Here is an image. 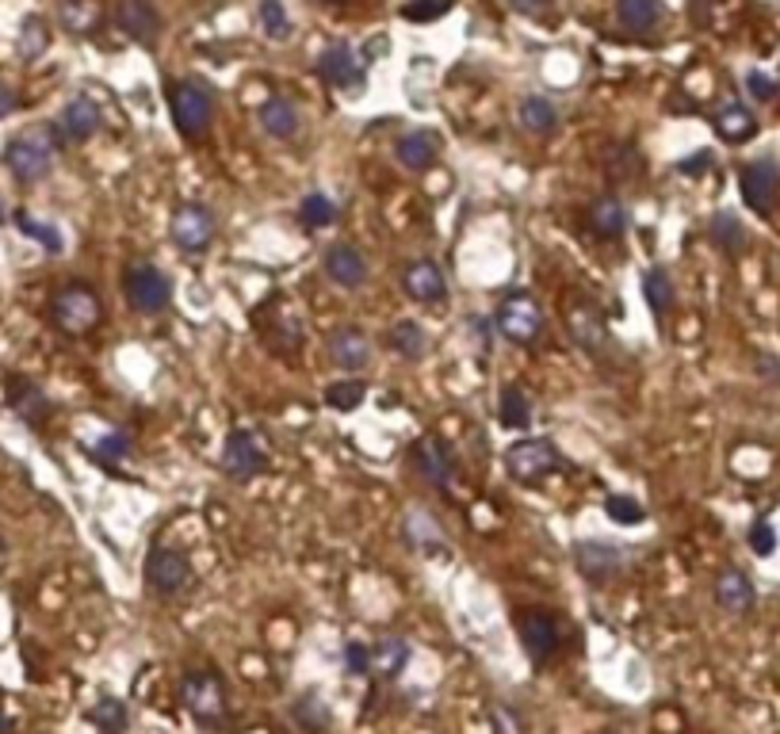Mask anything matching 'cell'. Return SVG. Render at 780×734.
Wrapping results in <instances>:
<instances>
[{
  "mask_svg": "<svg viewBox=\"0 0 780 734\" xmlns=\"http://www.w3.org/2000/svg\"><path fill=\"white\" fill-rule=\"evenodd\" d=\"M57 157V135L54 127H28L20 135L8 138L4 146V165L20 184H35L54 169Z\"/></svg>",
  "mask_w": 780,
  "mask_h": 734,
  "instance_id": "1",
  "label": "cell"
},
{
  "mask_svg": "<svg viewBox=\"0 0 780 734\" xmlns=\"http://www.w3.org/2000/svg\"><path fill=\"white\" fill-rule=\"evenodd\" d=\"M180 700H185V707L203 727H222L230 715L226 685H222V678L211 670H188L185 678H180Z\"/></svg>",
  "mask_w": 780,
  "mask_h": 734,
  "instance_id": "2",
  "label": "cell"
},
{
  "mask_svg": "<svg viewBox=\"0 0 780 734\" xmlns=\"http://www.w3.org/2000/svg\"><path fill=\"white\" fill-rule=\"evenodd\" d=\"M169 112H172V123L185 138H199L207 135L214 119V96L203 81H177L169 88Z\"/></svg>",
  "mask_w": 780,
  "mask_h": 734,
  "instance_id": "3",
  "label": "cell"
},
{
  "mask_svg": "<svg viewBox=\"0 0 780 734\" xmlns=\"http://www.w3.org/2000/svg\"><path fill=\"white\" fill-rule=\"evenodd\" d=\"M146 586L165 600L185 597L188 589L196 586L192 558H188L185 550H177V547H154L149 550V558H146Z\"/></svg>",
  "mask_w": 780,
  "mask_h": 734,
  "instance_id": "4",
  "label": "cell"
},
{
  "mask_svg": "<svg viewBox=\"0 0 780 734\" xmlns=\"http://www.w3.org/2000/svg\"><path fill=\"white\" fill-rule=\"evenodd\" d=\"M99 318H104V306H99L96 291L85 287V283H65L54 295V325L70 337L93 333Z\"/></svg>",
  "mask_w": 780,
  "mask_h": 734,
  "instance_id": "5",
  "label": "cell"
},
{
  "mask_svg": "<svg viewBox=\"0 0 780 734\" xmlns=\"http://www.w3.org/2000/svg\"><path fill=\"white\" fill-rule=\"evenodd\" d=\"M505 471L513 474V482L520 486H539L547 474L559 471V448L544 437H525L517 444H509L505 452Z\"/></svg>",
  "mask_w": 780,
  "mask_h": 734,
  "instance_id": "6",
  "label": "cell"
},
{
  "mask_svg": "<svg viewBox=\"0 0 780 734\" xmlns=\"http://www.w3.org/2000/svg\"><path fill=\"white\" fill-rule=\"evenodd\" d=\"M123 291H127V303L135 306L138 314H161V311H169V303H172V283H169V275H165L157 264H149V261H135L127 269V275H123Z\"/></svg>",
  "mask_w": 780,
  "mask_h": 734,
  "instance_id": "7",
  "label": "cell"
},
{
  "mask_svg": "<svg viewBox=\"0 0 780 734\" xmlns=\"http://www.w3.org/2000/svg\"><path fill=\"white\" fill-rule=\"evenodd\" d=\"M494 325L513 345H533L539 333H544V311H539V303L528 291H513V295H505L502 306H497Z\"/></svg>",
  "mask_w": 780,
  "mask_h": 734,
  "instance_id": "8",
  "label": "cell"
},
{
  "mask_svg": "<svg viewBox=\"0 0 780 734\" xmlns=\"http://www.w3.org/2000/svg\"><path fill=\"white\" fill-rule=\"evenodd\" d=\"M738 191H742V203L758 214H773L780 199V165L773 157H758V161H746L738 169Z\"/></svg>",
  "mask_w": 780,
  "mask_h": 734,
  "instance_id": "9",
  "label": "cell"
},
{
  "mask_svg": "<svg viewBox=\"0 0 780 734\" xmlns=\"http://www.w3.org/2000/svg\"><path fill=\"white\" fill-rule=\"evenodd\" d=\"M222 471L230 474L234 482H249L256 474L268 471V448L256 432L249 429H234L222 444Z\"/></svg>",
  "mask_w": 780,
  "mask_h": 734,
  "instance_id": "10",
  "label": "cell"
},
{
  "mask_svg": "<svg viewBox=\"0 0 780 734\" xmlns=\"http://www.w3.org/2000/svg\"><path fill=\"white\" fill-rule=\"evenodd\" d=\"M214 233H219V222H214L211 207H203V203L177 207V214H172V222H169V238L180 253H203V249H211Z\"/></svg>",
  "mask_w": 780,
  "mask_h": 734,
  "instance_id": "11",
  "label": "cell"
},
{
  "mask_svg": "<svg viewBox=\"0 0 780 734\" xmlns=\"http://www.w3.org/2000/svg\"><path fill=\"white\" fill-rule=\"evenodd\" d=\"M575 563H578V570H582L586 581L604 586V581L620 578V574L628 570L632 550L620 547V544H601V539H582V544H575Z\"/></svg>",
  "mask_w": 780,
  "mask_h": 734,
  "instance_id": "12",
  "label": "cell"
},
{
  "mask_svg": "<svg viewBox=\"0 0 780 734\" xmlns=\"http://www.w3.org/2000/svg\"><path fill=\"white\" fill-rule=\"evenodd\" d=\"M517 628H520V647H525V654L533 658L536 665H547L555 654H559L562 631H559V623H555L551 612H544V608L520 612Z\"/></svg>",
  "mask_w": 780,
  "mask_h": 734,
  "instance_id": "13",
  "label": "cell"
},
{
  "mask_svg": "<svg viewBox=\"0 0 780 734\" xmlns=\"http://www.w3.org/2000/svg\"><path fill=\"white\" fill-rule=\"evenodd\" d=\"M115 23H119L123 35H130L135 43L154 46L165 31V20L149 0H119L115 4Z\"/></svg>",
  "mask_w": 780,
  "mask_h": 734,
  "instance_id": "14",
  "label": "cell"
},
{
  "mask_svg": "<svg viewBox=\"0 0 780 734\" xmlns=\"http://www.w3.org/2000/svg\"><path fill=\"white\" fill-rule=\"evenodd\" d=\"M329 360H334L341 371H360V367L371 364V337L360 329V325H337L326 340Z\"/></svg>",
  "mask_w": 780,
  "mask_h": 734,
  "instance_id": "15",
  "label": "cell"
},
{
  "mask_svg": "<svg viewBox=\"0 0 780 734\" xmlns=\"http://www.w3.org/2000/svg\"><path fill=\"white\" fill-rule=\"evenodd\" d=\"M322 264H326L329 280L341 283V287H363L368 283V256L356 245H348V241H334L326 249V256H322Z\"/></svg>",
  "mask_w": 780,
  "mask_h": 734,
  "instance_id": "16",
  "label": "cell"
},
{
  "mask_svg": "<svg viewBox=\"0 0 780 734\" xmlns=\"http://www.w3.org/2000/svg\"><path fill=\"white\" fill-rule=\"evenodd\" d=\"M318 73L326 85L334 88H356L363 85V70L356 62V50L348 43H329L326 50L318 54Z\"/></svg>",
  "mask_w": 780,
  "mask_h": 734,
  "instance_id": "17",
  "label": "cell"
},
{
  "mask_svg": "<svg viewBox=\"0 0 780 734\" xmlns=\"http://www.w3.org/2000/svg\"><path fill=\"white\" fill-rule=\"evenodd\" d=\"M99 123H104V115H99V107L93 104V99L73 96L70 104L62 107V115H57V135L70 138V141H88L99 130Z\"/></svg>",
  "mask_w": 780,
  "mask_h": 734,
  "instance_id": "18",
  "label": "cell"
},
{
  "mask_svg": "<svg viewBox=\"0 0 780 734\" xmlns=\"http://www.w3.org/2000/svg\"><path fill=\"white\" fill-rule=\"evenodd\" d=\"M413 459H418V471L433 482L436 490H444L452 482V471H455V459L447 452V444L440 437H421L413 444Z\"/></svg>",
  "mask_w": 780,
  "mask_h": 734,
  "instance_id": "19",
  "label": "cell"
},
{
  "mask_svg": "<svg viewBox=\"0 0 780 734\" xmlns=\"http://www.w3.org/2000/svg\"><path fill=\"white\" fill-rule=\"evenodd\" d=\"M402 287H405V295H410L413 303H440V298L447 295L444 272H440L433 261H413V264H405Z\"/></svg>",
  "mask_w": 780,
  "mask_h": 734,
  "instance_id": "20",
  "label": "cell"
},
{
  "mask_svg": "<svg viewBox=\"0 0 780 734\" xmlns=\"http://www.w3.org/2000/svg\"><path fill=\"white\" fill-rule=\"evenodd\" d=\"M8 406H12L15 417H20V421H28L31 429H39V424H43L46 417H50L46 395L31 379H20V375H12V379H8Z\"/></svg>",
  "mask_w": 780,
  "mask_h": 734,
  "instance_id": "21",
  "label": "cell"
},
{
  "mask_svg": "<svg viewBox=\"0 0 780 734\" xmlns=\"http://www.w3.org/2000/svg\"><path fill=\"white\" fill-rule=\"evenodd\" d=\"M394 157L410 172H425V169H433L436 157H440V138L433 135V130H410V135L398 138Z\"/></svg>",
  "mask_w": 780,
  "mask_h": 734,
  "instance_id": "22",
  "label": "cell"
},
{
  "mask_svg": "<svg viewBox=\"0 0 780 734\" xmlns=\"http://www.w3.org/2000/svg\"><path fill=\"white\" fill-rule=\"evenodd\" d=\"M753 600H758V594H753V581L746 578L742 570H724L716 578V605L724 608V612H731V616H742V612H750L753 608Z\"/></svg>",
  "mask_w": 780,
  "mask_h": 734,
  "instance_id": "23",
  "label": "cell"
},
{
  "mask_svg": "<svg viewBox=\"0 0 780 734\" xmlns=\"http://www.w3.org/2000/svg\"><path fill=\"white\" fill-rule=\"evenodd\" d=\"M256 119H261V130L268 138L287 141V138H295V130H298V107L287 96H272V99H264L261 104Z\"/></svg>",
  "mask_w": 780,
  "mask_h": 734,
  "instance_id": "24",
  "label": "cell"
},
{
  "mask_svg": "<svg viewBox=\"0 0 780 734\" xmlns=\"http://www.w3.org/2000/svg\"><path fill=\"white\" fill-rule=\"evenodd\" d=\"M708 238L716 241L719 249H724L727 256H738L750 249V230L742 227V219H738L735 211H716L708 222Z\"/></svg>",
  "mask_w": 780,
  "mask_h": 734,
  "instance_id": "25",
  "label": "cell"
},
{
  "mask_svg": "<svg viewBox=\"0 0 780 734\" xmlns=\"http://www.w3.org/2000/svg\"><path fill=\"white\" fill-rule=\"evenodd\" d=\"M570 337H575V345L586 348V353H601L604 340H609L604 318L593 306H575V311H570Z\"/></svg>",
  "mask_w": 780,
  "mask_h": 734,
  "instance_id": "26",
  "label": "cell"
},
{
  "mask_svg": "<svg viewBox=\"0 0 780 734\" xmlns=\"http://www.w3.org/2000/svg\"><path fill=\"white\" fill-rule=\"evenodd\" d=\"M716 130H719V138H727V141H746V138L758 135V119H753V112L746 104L727 99V104L716 112Z\"/></svg>",
  "mask_w": 780,
  "mask_h": 734,
  "instance_id": "27",
  "label": "cell"
},
{
  "mask_svg": "<svg viewBox=\"0 0 780 734\" xmlns=\"http://www.w3.org/2000/svg\"><path fill=\"white\" fill-rule=\"evenodd\" d=\"M589 227L597 238H620L628 230V207L616 196H601L589 207Z\"/></svg>",
  "mask_w": 780,
  "mask_h": 734,
  "instance_id": "28",
  "label": "cell"
},
{
  "mask_svg": "<svg viewBox=\"0 0 780 734\" xmlns=\"http://www.w3.org/2000/svg\"><path fill=\"white\" fill-rule=\"evenodd\" d=\"M616 20L620 28L632 31V35H646V31L658 28L662 4L658 0H616Z\"/></svg>",
  "mask_w": 780,
  "mask_h": 734,
  "instance_id": "29",
  "label": "cell"
},
{
  "mask_svg": "<svg viewBox=\"0 0 780 734\" xmlns=\"http://www.w3.org/2000/svg\"><path fill=\"white\" fill-rule=\"evenodd\" d=\"M405 662H410V642L390 636L383 639L379 647H371V673L383 681H394L398 673L405 670Z\"/></svg>",
  "mask_w": 780,
  "mask_h": 734,
  "instance_id": "30",
  "label": "cell"
},
{
  "mask_svg": "<svg viewBox=\"0 0 780 734\" xmlns=\"http://www.w3.org/2000/svg\"><path fill=\"white\" fill-rule=\"evenodd\" d=\"M520 127L536 138L551 135V130L559 127V107H555L547 96H525L520 99Z\"/></svg>",
  "mask_w": 780,
  "mask_h": 734,
  "instance_id": "31",
  "label": "cell"
},
{
  "mask_svg": "<svg viewBox=\"0 0 780 734\" xmlns=\"http://www.w3.org/2000/svg\"><path fill=\"white\" fill-rule=\"evenodd\" d=\"M405 539H410L418 550L444 547V532L436 528V521L425 513V508H410V513H405Z\"/></svg>",
  "mask_w": 780,
  "mask_h": 734,
  "instance_id": "32",
  "label": "cell"
},
{
  "mask_svg": "<svg viewBox=\"0 0 780 734\" xmlns=\"http://www.w3.org/2000/svg\"><path fill=\"white\" fill-rule=\"evenodd\" d=\"M497 413H502V424H509V429H528V424H533V402H528L525 387L509 382V387L502 390Z\"/></svg>",
  "mask_w": 780,
  "mask_h": 734,
  "instance_id": "33",
  "label": "cell"
},
{
  "mask_svg": "<svg viewBox=\"0 0 780 734\" xmlns=\"http://www.w3.org/2000/svg\"><path fill=\"white\" fill-rule=\"evenodd\" d=\"M88 723H93L99 734H123L127 731V723H130L127 704L115 700V696H99L93 704V712H88Z\"/></svg>",
  "mask_w": 780,
  "mask_h": 734,
  "instance_id": "34",
  "label": "cell"
},
{
  "mask_svg": "<svg viewBox=\"0 0 780 734\" xmlns=\"http://www.w3.org/2000/svg\"><path fill=\"white\" fill-rule=\"evenodd\" d=\"M298 219H303L310 230H326L341 219V211H337V203L326 196V191H310V196H303V203H298Z\"/></svg>",
  "mask_w": 780,
  "mask_h": 734,
  "instance_id": "35",
  "label": "cell"
},
{
  "mask_svg": "<svg viewBox=\"0 0 780 734\" xmlns=\"http://www.w3.org/2000/svg\"><path fill=\"white\" fill-rule=\"evenodd\" d=\"M387 340H390V348H394L398 356H405V360H418L421 353L429 348V337H425V329H421L418 322H398L394 329L387 333Z\"/></svg>",
  "mask_w": 780,
  "mask_h": 734,
  "instance_id": "36",
  "label": "cell"
},
{
  "mask_svg": "<svg viewBox=\"0 0 780 734\" xmlns=\"http://www.w3.org/2000/svg\"><path fill=\"white\" fill-rule=\"evenodd\" d=\"M643 295H646V303H651L654 314L674 311V295H677V291H674V280H670V272L666 269H646Z\"/></svg>",
  "mask_w": 780,
  "mask_h": 734,
  "instance_id": "37",
  "label": "cell"
},
{
  "mask_svg": "<svg viewBox=\"0 0 780 734\" xmlns=\"http://www.w3.org/2000/svg\"><path fill=\"white\" fill-rule=\"evenodd\" d=\"M256 20H261V31L272 39V43H287L292 39V15L280 0H261L256 4Z\"/></svg>",
  "mask_w": 780,
  "mask_h": 734,
  "instance_id": "38",
  "label": "cell"
},
{
  "mask_svg": "<svg viewBox=\"0 0 780 734\" xmlns=\"http://www.w3.org/2000/svg\"><path fill=\"white\" fill-rule=\"evenodd\" d=\"M57 15H62V23L73 35H85V31H93L99 23V4L96 0H62Z\"/></svg>",
  "mask_w": 780,
  "mask_h": 734,
  "instance_id": "39",
  "label": "cell"
},
{
  "mask_svg": "<svg viewBox=\"0 0 780 734\" xmlns=\"http://www.w3.org/2000/svg\"><path fill=\"white\" fill-rule=\"evenodd\" d=\"M15 227L28 233L31 241H39V245H43L46 253H62V249H65L62 230H57L54 222H43V219H35V214L20 211V214H15Z\"/></svg>",
  "mask_w": 780,
  "mask_h": 734,
  "instance_id": "40",
  "label": "cell"
},
{
  "mask_svg": "<svg viewBox=\"0 0 780 734\" xmlns=\"http://www.w3.org/2000/svg\"><path fill=\"white\" fill-rule=\"evenodd\" d=\"M130 437L123 429H112V432H104V437L93 444V459L96 463H104V466H119L123 459H130Z\"/></svg>",
  "mask_w": 780,
  "mask_h": 734,
  "instance_id": "41",
  "label": "cell"
},
{
  "mask_svg": "<svg viewBox=\"0 0 780 734\" xmlns=\"http://www.w3.org/2000/svg\"><path fill=\"white\" fill-rule=\"evenodd\" d=\"M292 712H295V723H298V727H306L310 734H322V731L329 727V707L322 704V696H314V692L298 696Z\"/></svg>",
  "mask_w": 780,
  "mask_h": 734,
  "instance_id": "42",
  "label": "cell"
},
{
  "mask_svg": "<svg viewBox=\"0 0 780 734\" xmlns=\"http://www.w3.org/2000/svg\"><path fill=\"white\" fill-rule=\"evenodd\" d=\"M50 46V28H46V20L43 15H28L23 20V28H20V57L23 62H35L39 54Z\"/></svg>",
  "mask_w": 780,
  "mask_h": 734,
  "instance_id": "43",
  "label": "cell"
},
{
  "mask_svg": "<svg viewBox=\"0 0 780 734\" xmlns=\"http://www.w3.org/2000/svg\"><path fill=\"white\" fill-rule=\"evenodd\" d=\"M363 398H368V387H363L360 379H341V382H329V387H326V406H329V410L348 413V410H356Z\"/></svg>",
  "mask_w": 780,
  "mask_h": 734,
  "instance_id": "44",
  "label": "cell"
},
{
  "mask_svg": "<svg viewBox=\"0 0 780 734\" xmlns=\"http://www.w3.org/2000/svg\"><path fill=\"white\" fill-rule=\"evenodd\" d=\"M604 513H609L616 524H624V528H632V524H643L646 521L643 502H635V497H628V494H609V502H604Z\"/></svg>",
  "mask_w": 780,
  "mask_h": 734,
  "instance_id": "45",
  "label": "cell"
},
{
  "mask_svg": "<svg viewBox=\"0 0 780 734\" xmlns=\"http://www.w3.org/2000/svg\"><path fill=\"white\" fill-rule=\"evenodd\" d=\"M452 8L455 0H410V4H402V15L413 23H433L444 12H452Z\"/></svg>",
  "mask_w": 780,
  "mask_h": 734,
  "instance_id": "46",
  "label": "cell"
},
{
  "mask_svg": "<svg viewBox=\"0 0 780 734\" xmlns=\"http://www.w3.org/2000/svg\"><path fill=\"white\" fill-rule=\"evenodd\" d=\"M750 550L758 558H769L777 550V528L769 521H753L750 524Z\"/></svg>",
  "mask_w": 780,
  "mask_h": 734,
  "instance_id": "47",
  "label": "cell"
},
{
  "mask_svg": "<svg viewBox=\"0 0 780 734\" xmlns=\"http://www.w3.org/2000/svg\"><path fill=\"white\" fill-rule=\"evenodd\" d=\"M746 92H750L758 104H769V99H777L780 96V85L769 73H761V70H750L746 73Z\"/></svg>",
  "mask_w": 780,
  "mask_h": 734,
  "instance_id": "48",
  "label": "cell"
},
{
  "mask_svg": "<svg viewBox=\"0 0 780 734\" xmlns=\"http://www.w3.org/2000/svg\"><path fill=\"white\" fill-rule=\"evenodd\" d=\"M345 673H352V678L371 673V647H363V642H345Z\"/></svg>",
  "mask_w": 780,
  "mask_h": 734,
  "instance_id": "49",
  "label": "cell"
},
{
  "mask_svg": "<svg viewBox=\"0 0 780 734\" xmlns=\"http://www.w3.org/2000/svg\"><path fill=\"white\" fill-rule=\"evenodd\" d=\"M509 8L528 20H551L555 15V0H509Z\"/></svg>",
  "mask_w": 780,
  "mask_h": 734,
  "instance_id": "50",
  "label": "cell"
},
{
  "mask_svg": "<svg viewBox=\"0 0 780 734\" xmlns=\"http://www.w3.org/2000/svg\"><path fill=\"white\" fill-rule=\"evenodd\" d=\"M708 165H712V154H708V149H700V154L677 161V169H682V172H700V169H708Z\"/></svg>",
  "mask_w": 780,
  "mask_h": 734,
  "instance_id": "51",
  "label": "cell"
},
{
  "mask_svg": "<svg viewBox=\"0 0 780 734\" xmlns=\"http://www.w3.org/2000/svg\"><path fill=\"white\" fill-rule=\"evenodd\" d=\"M12 112H15V88L0 81V119H4V115H12Z\"/></svg>",
  "mask_w": 780,
  "mask_h": 734,
  "instance_id": "52",
  "label": "cell"
},
{
  "mask_svg": "<svg viewBox=\"0 0 780 734\" xmlns=\"http://www.w3.org/2000/svg\"><path fill=\"white\" fill-rule=\"evenodd\" d=\"M0 734H12V720L4 712H0Z\"/></svg>",
  "mask_w": 780,
  "mask_h": 734,
  "instance_id": "53",
  "label": "cell"
},
{
  "mask_svg": "<svg viewBox=\"0 0 780 734\" xmlns=\"http://www.w3.org/2000/svg\"><path fill=\"white\" fill-rule=\"evenodd\" d=\"M604 734H620V731H604Z\"/></svg>",
  "mask_w": 780,
  "mask_h": 734,
  "instance_id": "54",
  "label": "cell"
},
{
  "mask_svg": "<svg viewBox=\"0 0 780 734\" xmlns=\"http://www.w3.org/2000/svg\"><path fill=\"white\" fill-rule=\"evenodd\" d=\"M0 219H4V211H0Z\"/></svg>",
  "mask_w": 780,
  "mask_h": 734,
  "instance_id": "55",
  "label": "cell"
},
{
  "mask_svg": "<svg viewBox=\"0 0 780 734\" xmlns=\"http://www.w3.org/2000/svg\"><path fill=\"white\" fill-rule=\"evenodd\" d=\"M326 4H334V0H326Z\"/></svg>",
  "mask_w": 780,
  "mask_h": 734,
  "instance_id": "56",
  "label": "cell"
}]
</instances>
